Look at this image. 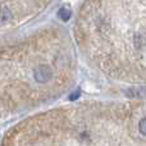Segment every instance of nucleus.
<instances>
[{
	"label": "nucleus",
	"instance_id": "nucleus-1",
	"mask_svg": "<svg viewBox=\"0 0 146 146\" xmlns=\"http://www.w3.org/2000/svg\"><path fill=\"white\" fill-rule=\"evenodd\" d=\"M78 38L104 76L129 85L146 83V0H85Z\"/></svg>",
	"mask_w": 146,
	"mask_h": 146
},
{
	"label": "nucleus",
	"instance_id": "nucleus-2",
	"mask_svg": "<svg viewBox=\"0 0 146 146\" xmlns=\"http://www.w3.org/2000/svg\"><path fill=\"white\" fill-rule=\"evenodd\" d=\"M33 77H35V81L37 83L45 85L55 77V71H54L53 67L48 66V64H40L33 71Z\"/></svg>",
	"mask_w": 146,
	"mask_h": 146
},
{
	"label": "nucleus",
	"instance_id": "nucleus-3",
	"mask_svg": "<svg viewBox=\"0 0 146 146\" xmlns=\"http://www.w3.org/2000/svg\"><path fill=\"white\" fill-rule=\"evenodd\" d=\"M58 15H59V18H60V19L68 21L69 19V15H71V12H69V9H67V8H62V9L58 12Z\"/></svg>",
	"mask_w": 146,
	"mask_h": 146
}]
</instances>
